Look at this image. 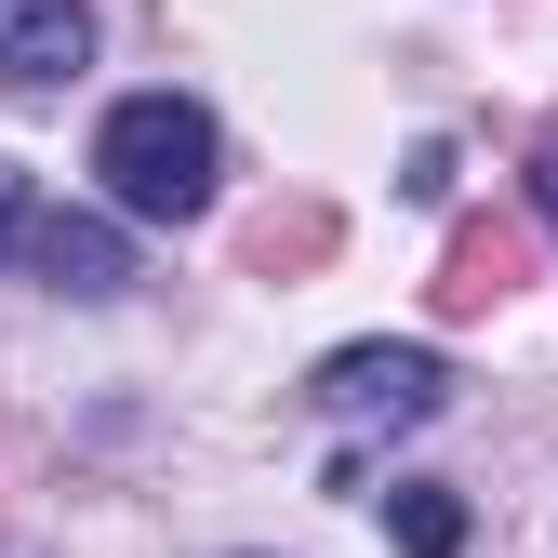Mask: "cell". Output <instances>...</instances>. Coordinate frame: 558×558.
Listing matches in <instances>:
<instances>
[{
	"mask_svg": "<svg viewBox=\"0 0 558 558\" xmlns=\"http://www.w3.org/2000/svg\"><path fill=\"white\" fill-rule=\"evenodd\" d=\"M94 173H107L120 214L186 227V214H214V120H199L186 94H133V107H107V133H94Z\"/></svg>",
	"mask_w": 558,
	"mask_h": 558,
	"instance_id": "1",
	"label": "cell"
},
{
	"mask_svg": "<svg viewBox=\"0 0 558 558\" xmlns=\"http://www.w3.org/2000/svg\"><path fill=\"white\" fill-rule=\"evenodd\" d=\"M439 399H452V373L426 345H332L319 360V412L332 426H426Z\"/></svg>",
	"mask_w": 558,
	"mask_h": 558,
	"instance_id": "2",
	"label": "cell"
},
{
	"mask_svg": "<svg viewBox=\"0 0 558 558\" xmlns=\"http://www.w3.org/2000/svg\"><path fill=\"white\" fill-rule=\"evenodd\" d=\"M519 279H532V227H519V214H465L426 293H439V319H493Z\"/></svg>",
	"mask_w": 558,
	"mask_h": 558,
	"instance_id": "3",
	"label": "cell"
},
{
	"mask_svg": "<svg viewBox=\"0 0 558 558\" xmlns=\"http://www.w3.org/2000/svg\"><path fill=\"white\" fill-rule=\"evenodd\" d=\"M81 53H94L81 0H0V81H14V94H66Z\"/></svg>",
	"mask_w": 558,
	"mask_h": 558,
	"instance_id": "4",
	"label": "cell"
},
{
	"mask_svg": "<svg viewBox=\"0 0 558 558\" xmlns=\"http://www.w3.org/2000/svg\"><path fill=\"white\" fill-rule=\"evenodd\" d=\"M27 266L53 279V293H81V306L133 279V253H120V227H107V214H40V227H27Z\"/></svg>",
	"mask_w": 558,
	"mask_h": 558,
	"instance_id": "5",
	"label": "cell"
},
{
	"mask_svg": "<svg viewBox=\"0 0 558 558\" xmlns=\"http://www.w3.org/2000/svg\"><path fill=\"white\" fill-rule=\"evenodd\" d=\"M332 240H345L332 199H266V214L240 227V266L253 279H306V266H332Z\"/></svg>",
	"mask_w": 558,
	"mask_h": 558,
	"instance_id": "6",
	"label": "cell"
},
{
	"mask_svg": "<svg viewBox=\"0 0 558 558\" xmlns=\"http://www.w3.org/2000/svg\"><path fill=\"white\" fill-rule=\"evenodd\" d=\"M386 519H399L412 558H452V545H465V506L439 493V478H399V506H386Z\"/></svg>",
	"mask_w": 558,
	"mask_h": 558,
	"instance_id": "7",
	"label": "cell"
},
{
	"mask_svg": "<svg viewBox=\"0 0 558 558\" xmlns=\"http://www.w3.org/2000/svg\"><path fill=\"white\" fill-rule=\"evenodd\" d=\"M0 253H27V173L0 160Z\"/></svg>",
	"mask_w": 558,
	"mask_h": 558,
	"instance_id": "8",
	"label": "cell"
},
{
	"mask_svg": "<svg viewBox=\"0 0 558 558\" xmlns=\"http://www.w3.org/2000/svg\"><path fill=\"white\" fill-rule=\"evenodd\" d=\"M532 214L558 227V133H545V147H532Z\"/></svg>",
	"mask_w": 558,
	"mask_h": 558,
	"instance_id": "9",
	"label": "cell"
}]
</instances>
